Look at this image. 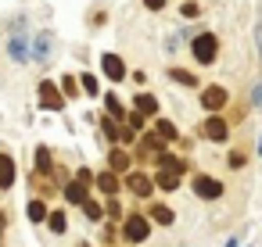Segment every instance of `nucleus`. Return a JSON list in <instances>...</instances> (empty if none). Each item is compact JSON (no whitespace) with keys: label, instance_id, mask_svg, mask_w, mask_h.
<instances>
[{"label":"nucleus","instance_id":"obj_1","mask_svg":"<svg viewBox=\"0 0 262 247\" xmlns=\"http://www.w3.org/2000/svg\"><path fill=\"white\" fill-rule=\"evenodd\" d=\"M122 233H126V240H133V243H144V240H147V233H151V222H147L144 215H126V222H122Z\"/></svg>","mask_w":262,"mask_h":247},{"label":"nucleus","instance_id":"obj_2","mask_svg":"<svg viewBox=\"0 0 262 247\" xmlns=\"http://www.w3.org/2000/svg\"><path fill=\"white\" fill-rule=\"evenodd\" d=\"M215 51H219V43H215V36H212V33H201V36H194V58H198L201 65L215 61Z\"/></svg>","mask_w":262,"mask_h":247},{"label":"nucleus","instance_id":"obj_3","mask_svg":"<svg viewBox=\"0 0 262 247\" xmlns=\"http://www.w3.org/2000/svg\"><path fill=\"white\" fill-rule=\"evenodd\" d=\"M194 193L205 197V201H215V197L223 193V183L212 179V176H198V179H194Z\"/></svg>","mask_w":262,"mask_h":247},{"label":"nucleus","instance_id":"obj_4","mask_svg":"<svg viewBox=\"0 0 262 247\" xmlns=\"http://www.w3.org/2000/svg\"><path fill=\"white\" fill-rule=\"evenodd\" d=\"M201 133H205V136H208L212 143H223L230 129H226V122H223L219 115H212V118H205V126H201Z\"/></svg>","mask_w":262,"mask_h":247},{"label":"nucleus","instance_id":"obj_5","mask_svg":"<svg viewBox=\"0 0 262 247\" xmlns=\"http://www.w3.org/2000/svg\"><path fill=\"white\" fill-rule=\"evenodd\" d=\"M101 68H104L108 79H122V76H126V61L115 58V54H104V58H101Z\"/></svg>","mask_w":262,"mask_h":247},{"label":"nucleus","instance_id":"obj_6","mask_svg":"<svg viewBox=\"0 0 262 247\" xmlns=\"http://www.w3.org/2000/svg\"><path fill=\"white\" fill-rule=\"evenodd\" d=\"M201 101H205L208 111H219V108L226 104V90H223V86H205V97H201Z\"/></svg>","mask_w":262,"mask_h":247},{"label":"nucleus","instance_id":"obj_7","mask_svg":"<svg viewBox=\"0 0 262 247\" xmlns=\"http://www.w3.org/2000/svg\"><path fill=\"white\" fill-rule=\"evenodd\" d=\"M126 183H129V190H133L137 197H151V190H155V183H151L147 176H140V172H133Z\"/></svg>","mask_w":262,"mask_h":247},{"label":"nucleus","instance_id":"obj_8","mask_svg":"<svg viewBox=\"0 0 262 247\" xmlns=\"http://www.w3.org/2000/svg\"><path fill=\"white\" fill-rule=\"evenodd\" d=\"M40 101H43V108H51V111H58V108H61V97H58V86H54V83H43V86H40Z\"/></svg>","mask_w":262,"mask_h":247},{"label":"nucleus","instance_id":"obj_9","mask_svg":"<svg viewBox=\"0 0 262 247\" xmlns=\"http://www.w3.org/2000/svg\"><path fill=\"white\" fill-rule=\"evenodd\" d=\"M86 190H90V186L76 179V183L65 186V201H69V204H86Z\"/></svg>","mask_w":262,"mask_h":247},{"label":"nucleus","instance_id":"obj_10","mask_svg":"<svg viewBox=\"0 0 262 247\" xmlns=\"http://www.w3.org/2000/svg\"><path fill=\"white\" fill-rule=\"evenodd\" d=\"M11 183H15V161L0 154V186H11Z\"/></svg>","mask_w":262,"mask_h":247},{"label":"nucleus","instance_id":"obj_11","mask_svg":"<svg viewBox=\"0 0 262 247\" xmlns=\"http://www.w3.org/2000/svg\"><path fill=\"white\" fill-rule=\"evenodd\" d=\"M94 183H97V186H101L104 193H112V197L119 193V179H115V172H101V176H97Z\"/></svg>","mask_w":262,"mask_h":247},{"label":"nucleus","instance_id":"obj_12","mask_svg":"<svg viewBox=\"0 0 262 247\" xmlns=\"http://www.w3.org/2000/svg\"><path fill=\"white\" fill-rule=\"evenodd\" d=\"M108 165H112V172H126V168H129V154H126V151H112Z\"/></svg>","mask_w":262,"mask_h":247},{"label":"nucleus","instance_id":"obj_13","mask_svg":"<svg viewBox=\"0 0 262 247\" xmlns=\"http://www.w3.org/2000/svg\"><path fill=\"white\" fill-rule=\"evenodd\" d=\"M158 161H162V172H172V176H180V172H183V161H180V158H172V154H158Z\"/></svg>","mask_w":262,"mask_h":247},{"label":"nucleus","instance_id":"obj_14","mask_svg":"<svg viewBox=\"0 0 262 247\" xmlns=\"http://www.w3.org/2000/svg\"><path fill=\"white\" fill-rule=\"evenodd\" d=\"M137 111H140V115H155V111H158V101L147 97V93H140V97H137Z\"/></svg>","mask_w":262,"mask_h":247},{"label":"nucleus","instance_id":"obj_15","mask_svg":"<svg viewBox=\"0 0 262 247\" xmlns=\"http://www.w3.org/2000/svg\"><path fill=\"white\" fill-rule=\"evenodd\" d=\"M162 147H165L162 136H144L140 140V158H147V151H162Z\"/></svg>","mask_w":262,"mask_h":247},{"label":"nucleus","instance_id":"obj_16","mask_svg":"<svg viewBox=\"0 0 262 247\" xmlns=\"http://www.w3.org/2000/svg\"><path fill=\"white\" fill-rule=\"evenodd\" d=\"M26 215H29V222H43V218H47V208H43V201H29Z\"/></svg>","mask_w":262,"mask_h":247},{"label":"nucleus","instance_id":"obj_17","mask_svg":"<svg viewBox=\"0 0 262 247\" xmlns=\"http://www.w3.org/2000/svg\"><path fill=\"white\" fill-rule=\"evenodd\" d=\"M151 218H155V222H162V226H169V222H172V208L155 204V208H151Z\"/></svg>","mask_w":262,"mask_h":247},{"label":"nucleus","instance_id":"obj_18","mask_svg":"<svg viewBox=\"0 0 262 247\" xmlns=\"http://www.w3.org/2000/svg\"><path fill=\"white\" fill-rule=\"evenodd\" d=\"M169 76H172V83H180V86H198V79H194L190 72H183V68H172Z\"/></svg>","mask_w":262,"mask_h":247},{"label":"nucleus","instance_id":"obj_19","mask_svg":"<svg viewBox=\"0 0 262 247\" xmlns=\"http://www.w3.org/2000/svg\"><path fill=\"white\" fill-rule=\"evenodd\" d=\"M104 104H108V118H126V111H122V104H119V97H104Z\"/></svg>","mask_w":262,"mask_h":247},{"label":"nucleus","instance_id":"obj_20","mask_svg":"<svg viewBox=\"0 0 262 247\" xmlns=\"http://www.w3.org/2000/svg\"><path fill=\"white\" fill-rule=\"evenodd\" d=\"M36 168H40V172H51V151H47V147L36 151Z\"/></svg>","mask_w":262,"mask_h":247},{"label":"nucleus","instance_id":"obj_21","mask_svg":"<svg viewBox=\"0 0 262 247\" xmlns=\"http://www.w3.org/2000/svg\"><path fill=\"white\" fill-rule=\"evenodd\" d=\"M155 183H158L162 190H176V183H180V176H172V172H162V176H158Z\"/></svg>","mask_w":262,"mask_h":247},{"label":"nucleus","instance_id":"obj_22","mask_svg":"<svg viewBox=\"0 0 262 247\" xmlns=\"http://www.w3.org/2000/svg\"><path fill=\"white\" fill-rule=\"evenodd\" d=\"M47 222H51V229H54V233H65V215H61V211H51V215H47Z\"/></svg>","mask_w":262,"mask_h":247},{"label":"nucleus","instance_id":"obj_23","mask_svg":"<svg viewBox=\"0 0 262 247\" xmlns=\"http://www.w3.org/2000/svg\"><path fill=\"white\" fill-rule=\"evenodd\" d=\"M158 136H162V140H172V136H176V126L162 118V122H158Z\"/></svg>","mask_w":262,"mask_h":247},{"label":"nucleus","instance_id":"obj_24","mask_svg":"<svg viewBox=\"0 0 262 247\" xmlns=\"http://www.w3.org/2000/svg\"><path fill=\"white\" fill-rule=\"evenodd\" d=\"M83 215H86V218H90V222H97V218H101V215H104V211H101V208H97V204H94V201H86V204H83Z\"/></svg>","mask_w":262,"mask_h":247},{"label":"nucleus","instance_id":"obj_25","mask_svg":"<svg viewBox=\"0 0 262 247\" xmlns=\"http://www.w3.org/2000/svg\"><path fill=\"white\" fill-rule=\"evenodd\" d=\"M47 51H51V36H40L36 40V58H47Z\"/></svg>","mask_w":262,"mask_h":247},{"label":"nucleus","instance_id":"obj_26","mask_svg":"<svg viewBox=\"0 0 262 247\" xmlns=\"http://www.w3.org/2000/svg\"><path fill=\"white\" fill-rule=\"evenodd\" d=\"M83 90H86V93H97V79H94V76H83Z\"/></svg>","mask_w":262,"mask_h":247},{"label":"nucleus","instance_id":"obj_27","mask_svg":"<svg viewBox=\"0 0 262 247\" xmlns=\"http://www.w3.org/2000/svg\"><path fill=\"white\" fill-rule=\"evenodd\" d=\"M129 126H133V129H140V126H144V115H140V111H137V115H129Z\"/></svg>","mask_w":262,"mask_h":247},{"label":"nucleus","instance_id":"obj_28","mask_svg":"<svg viewBox=\"0 0 262 247\" xmlns=\"http://www.w3.org/2000/svg\"><path fill=\"white\" fill-rule=\"evenodd\" d=\"M144 4H147L151 11H162V8H165V0H144Z\"/></svg>","mask_w":262,"mask_h":247},{"label":"nucleus","instance_id":"obj_29","mask_svg":"<svg viewBox=\"0 0 262 247\" xmlns=\"http://www.w3.org/2000/svg\"><path fill=\"white\" fill-rule=\"evenodd\" d=\"M0 229H4V218H0Z\"/></svg>","mask_w":262,"mask_h":247},{"label":"nucleus","instance_id":"obj_30","mask_svg":"<svg viewBox=\"0 0 262 247\" xmlns=\"http://www.w3.org/2000/svg\"><path fill=\"white\" fill-rule=\"evenodd\" d=\"M258 151H262V140H258Z\"/></svg>","mask_w":262,"mask_h":247}]
</instances>
